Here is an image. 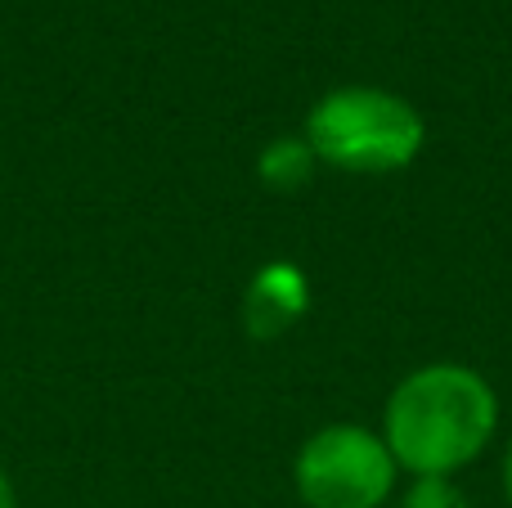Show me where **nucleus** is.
I'll list each match as a JSON object with an SVG mask.
<instances>
[{
    "label": "nucleus",
    "instance_id": "obj_3",
    "mask_svg": "<svg viewBox=\"0 0 512 508\" xmlns=\"http://www.w3.org/2000/svg\"><path fill=\"white\" fill-rule=\"evenodd\" d=\"M396 459L382 432L364 423H328L297 450L292 482L310 508H382L396 491Z\"/></svg>",
    "mask_w": 512,
    "mask_h": 508
},
{
    "label": "nucleus",
    "instance_id": "obj_7",
    "mask_svg": "<svg viewBox=\"0 0 512 508\" xmlns=\"http://www.w3.org/2000/svg\"><path fill=\"white\" fill-rule=\"evenodd\" d=\"M0 508H18V491H14V482H9L5 468H0Z\"/></svg>",
    "mask_w": 512,
    "mask_h": 508
},
{
    "label": "nucleus",
    "instance_id": "obj_5",
    "mask_svg": "<svg viewBox=\"0 0 512 508\" xmlns=\"http://www.w3.org/2000/svg\"><path fill=\"white\" fill-rule=\"evenodd\" d=\"M256 171L270 189H301L315 171V153L301 135H283V140L265 144V153L256 158Z\"/></svg>",
    "mask_w": 512,
    "mask_h": 508
},
{
    "label": "nucleus",
    "instance_id": "obj_4",
    "mask_svg": "<svg viewBox=\"0 0 512 508\" xmlns=\"http://www.w3.org/2000/svg\"><path fill=\"white\" fill-rule=\"evenodd\" d=\"M306 311V279L292 266H265L248 293L252 333H279Z\"/></svg>",
    "mask_w": 512,
    "mask_h": 508
},
{
    "label": "nucleus",
    "instance_id": "obj_8",
    "mask_svg": "<svg viewBox=\"0 0 512 508\" xmlns=\"http://www.w3.org/2000/svg\"><path fill=\"white\" fill-rule=\"evenodd\" d=\"M504 491H508V504H512V446H508V455H504Z\"/></svg>",
    "mask_w": 512,
    "mask_h": 508
},
{
    "label": "nucleus",
    "instance_id": "obj_1",
    "mask_svg": "<svg viewBox=\"0 0 512 508\" xmlns=\"http://www.w3.org/2000/svg\"><path fill=\"white\" fill-rule=\"evenodd\" d=\"M499 432V396L477 369L436 360L396 383L382 410V441L409 477H454Z\"/></svg>",
    "mask_w": 512,
    "mask_h": 508
},
{
    "label": "nucleus",
    "instance_id": "obj_2",
    "mask_svg": "<svg viewBox=\"0 0 512 508\" xmlns=\"http://www.w3.org/2000/svg\"><path fill=\"white\" fill-rule=\"evenodd\" d=\"M315 162L346 176H391L427 144V122L405 95L382 86H337L315 99L306 135Z\"/></svg>",
    "mask_w": 512,
    "mask_h": 508
},
{
    "label": "nucleus",
    "instance_id": "obj_6",
    "mask_svg": "<svg viewBox=\"0 0 512 508\" xmlns=\"http://www.w3.org/2000/svg\"><path fill=\"white\" fill-rule=\"evenodd\" d=\"M400 508H468V495L454 486V477H414Z\"/></svg>",
    "mask_w": 512,
    "mask_h": 508
}]
</instances>
